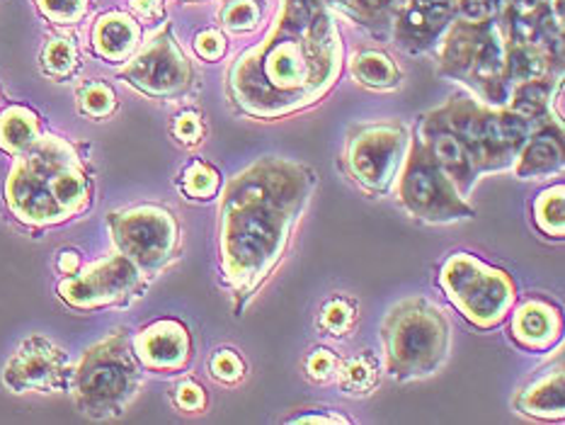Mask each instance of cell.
<instances>
[{
    "instance_id": "1",
    "label": "cell",
    "mask_w": 565,
    "mask_h": 425,
    "mask_svg": "<svg viewBox=\"0 0 565 425\" xmlns=\"http://www.w3.org/2000/svg\"><path fill=\"white\" fill-rule=\"evenodd\" d=\"M340 32L318 0H287L260 46L228 71V97L255 119L287 117L321 100L340 76Z\"/></svg>"
},
{
    "instance_id": "2",
    "label": "cell",
    "mask_w": 565,
    "mask_h": 425,
    "mask_svg": "<svg viewBox=\"0 0 565 425\" xmlns=\"http://www.w3.org/2000/svg\"><path fill=\"white\" fill-rule=\"evenodd\" d=\"M316 190V176L287 158H260L221 194V270L233 297L250 299L275 273Z\"/></svg>"
},
{
    "instance_id": "3",
    "label": "cell",
    "mask_w": 565,
    "mask_h": 425,
    "mask_svg": "<svg viewBox=\"0 0 565 425\" xmlns=\"http://www.w3.org/2000/svg\"><path fill=\"white\" fill-rule=\"evenodd\" d=\"M6 204L28 226H54L81 214L90 204V180L73 144L42 134L15 156L6 180Z\"/></svg>"
},
{
    "instance_id": "4",
    "label": "cell",
    "mask_w": 565,
    "mask_h": 425,
    "mask_svg": "<svg viewBox=\"0 0 565 425\" xmlns=\"http://www.w3.org/2000/svg\"><path fill=\"white\" fill-rule=\"evenodd\" d=\"M384 368L398 382L437 374L451 350L447 316L425 297H408L393 307L384 323Z\"/></svg>"
},
{
    "instance_id": "5",
    "label": "cell",
    "mask_w": 565,
    "mask_h": 425,
    "mask_svg": "<svg viewBox=\"0 0 565 425\" xmlns=\"http://www.w3.org/2000/svg\"><path fill=\"white\" fill-rule=\"evenodd\" d=\"M68 389L88 418L107 421L121 416L141 389V368L129 336L115 331L85 350Z\"/></svg>"
},
{
    "instance_id": "6",
    "label": "cell",
    "mask_w": 565,
    "mask_h": 425,
    "mask_svg": "<svg viewBox=\"0 0 565 425\" xmlns=\"http://www.w3.org/2000/svg\"><path fill=\"white\" fill-rule=\"evenodd\" d=\"M508 40L495 20L451 24L439 49V71L461 81L488 107H508L512 83L508 81Z\"/></svg>"
},
{
    "instance_id": "7",
    "label": "cell",
    "mask_w": 565,
    "mask_h": 425,
    "mask_svg": "<svg viewBox=\"0 0 565 425\" xmlns=\"http://www.w3.org/2000/svg\"><path fill=\"white\" fill-rule=\"evenodd\" d=\"M435 115L457 134L478 176L512 168L536 127L508 107H488L469 97H451Z\"/></svg>"
},
{
    "instance_id": "8",
    "label": "cell",
    "mask_w": 565,
    "mask_h": 425,
    "mask_svg": "<svg viewBox=\"0 0 565 425\" xmlns=\"http://www.w3.org/2000/svg\"><path fill=\"white\" fill-rule=\"evenodd\" d=\"M396 182L398 202L417 222L454 224L476 216V210L439 168L420 134L408 141V151H405Z\"/></svg>"
},
{
    "instance_id": "9",
    "label": "cell",
    "mask_w": 565,
    "mask_h": 425,
    "mask_svg": "<svg viewBox=\"0 0 565 425\" xmlns=\"http://www.w3.org/2000/svg\"><path fill=\"white\" fill-rule=\"evenodd\" d=\"M439 285L454 307L478 328H495L510 314L514 297L512 277L476 258L471 253H454L441 265Z\"/></svg>"
},
{
    "instance_id": "10",
    "label": "cell",
    "mask_w": 565,
    "mask_h": 425,
    "mask_svg": "<svg viewBox=\"0 0 565 425\" xmlns=\"http://www.w3.org/2000/svg\"><path fill=\"white\" fill-rule=\"evenodd\" d=\"M107 222L117 253L137 265L141 275H158L175 258L180 226L166 206L139 204L113 212Z\"/></svg>"
},
{
    "instance_id": "11",
    "label": "cell",
    "mask_w": 565,
    "mask_h": 425,
    "mask_svg": "<svg viewBox=\"0 0 565 425\" xmlns=\"http://www.w3.org/2000/svg\"><path fill=\"white\" fill-rule=\"evenodd\" d=\"M408 131L398 121L360 125L348 134L342 161H345L350 178L366 194L381 198L396 182L405 151H408Z\"/></svg>"
},
{
    "instance_id": "12",
    "label": "cell",
    "mask_w": 565,
    "mask_h": 425,
    "mask_svg": "<svg viewBox=\"0 0 565 425\" xmlns=\"http://www.w3.org/2000/svg\"><path fill=\"white\" fill-rule=\"evenodd\" d=\"M143 289V275L137 265L121 253L109 255L97 263L81 267L58 283V297L73 309H103L115 304H127L139 297Z\"/></svg>"
},
{
    "instance_id": "13",
    "label": "cell",
    "mask_w": 565,
    "mask_h": 425,
    "mask_svg": "<svg viewBox=\"0 0 565 425\" xmlns=\"http://www.w3.org/2000/svg\"><path fill=\"white\" fill-rule=\"evenodd\" d=\"M121 78L153 100H175L192 88L194 71L170 28H166L129 59L121 68Z\"/></svg>"
},
{
    "instance_id": "14",
    "label": "cell",
    "mask_w": 565,
    "mask_h": 425,
    "mask_svg": "<svg viewBox=\"0 0 565 425\" xmlns=\"http://www.w3.org/2000/svg\"><path fill=\"white\" fill-rule=\"evenodd\" d=\"M71 376L66 350L40 333L24 338L3 368V384L12 394L66 392Z\"/></svg>"
},
{
    "instance_id": "15",
    "label": "cell",
    "mask_w": 565,
    "mask_h": 425,
    "mask_svg": "<svg viewBox=\"0 0 565 425\" xmlns=\"http://www.w3.org/2000/svg\"><path fill=\"white\" fill-rule=\"evenodd\" d=\"M134 355L146 370L178 372L192 358V338L185 323L161 319L134 338Z\"/></svg>"
},
{
    "instance_id": "16",
    "label": "cell",
    "mask_w": 565,
    "mask_h": 425,
    "mask_svg": "<svg viewBox=\"0 0 565 425\" xmlns=\"http://www.w3.org/2000/svg\"><path fill=\"white\" fill-rule=\"evenodd\" d=\"M417 134H420V139L425 141L429 153L435 156L439 168L445 170L454 185H457V190L463 194L466 200H469L476 180L481 176L476 173L471 158H469V153H466L463 144L459 141L457 134H454L435 113L423 117V125Z\"/></svg>"
},
{
    "instance_id": "17",
    "label": "cell",
    "mask_w": 565,
    "mask_h": 425,
    "mask_svg": "<svg viewBox=\"0 0 565 425\" xmlns=\"http://www.w3.org/2000/svg\"><path fill=\"white\" fill-rule=\"evenodd\" d=\"M454 18L451 0H411L401 10L396 40L405 52H423Z\"/></svg>"
},
{
    "instance_id": "18",
    "label": "cell",
    "mask_w": 565,
    "mask_h": 425,
    "mask_svg": "<svg viewBox=\"0 0 565 425\" xmlns=\"http://www.w3.org/2000/svg\"><path fill=\"white\" fill-rule=\"evenodd\" d=\"M514 176L522 180H544L558 176L563 170V134L561 127H551V121L532 131L522 151L512 163Z\"/></svg>"
},
{
    "instance_id": "19",
    "label": "cell",
    "mask_w": 565,
    "mask_h": 425,
    "mask_svg": "<svg viewBox=\"0 0 565 425\" xmlns=\"http://www.w3.org/2000/svg\"><path fill=\"white\" fill-rule=\"evenodd\" d=\"M561 311L551 301L530 299L512 316V338L524 350H548L561 338Z\"/></svg>"
},
{
    "instance_id": "20",
    "label": "cell",
    "mask_w": 565,
    "mask_h": 425,
    "mask_svg": "<svg viewBox=\"0 0 565 425\" xmlns=\"http://www.w3.org/2000/svg\"><path fill=\"white\" fill-rule=\"evenodd\" d=\"M141 42V28L125 12H107L93 28V49L113 64L129 61Z\"/></svg>"
},
{
    "instance_id": "21",
    "label": "cell",
    "mask_w": 565,
    "mask_h": 425,
    "mask_svg": "<svg viewBox=\"0 0 565 425\" xmlns=\"http://www.w3.org/2000/svg\"><path fill=\"white\" fill-rule=\"evenodd\" d=\"M514 406L520 413L542 421H563L565 413V376L563 368L558 364L556 370H548L546 374L536 376V380L524 386L514 399Z\"/></svg>"
},
{
    "instance_id": "22",
    "label": "cell",
    "mask_w": 565,
    "mask_h": 425,
    "mask_svg": "<svg viewBox=\"0 0 565 425\" xmlns=\"http://www.w3.org/2000/svg\"><path fill=\"white\" fill-rule=\"evenodd\" d=\"M42 137L40 117L30 107L10 105L0 113V149L10 156H20Z\"/></svg>"
},
{
    "instance_id": "23",
    "label": "cell",
    "mask_w": 565,
    "mask_h": 425,
    "mask_svg": "<svg viewBox=\"0 0 565 425\" xmlns=\"http://www.w3.org/2000/svg\"><path fill=\"white\" fill-rule=\"evenodd\" d=\"M558 83L561 81H554L548 76L512 85L508 109H512V113L520 115L522 119L532 121V125H539L542 119H551V97H554Z\"/></svg>"
},
{
    "instance_id": "24",
    "label": "cell",
    "mask_w": 565,
    "mask_h": 425,
    "mask_svg": "<svg viewBox=\"0 0 565 425\" xmlns=\"http://www.w3.org/2000/svg\"><path fill=\"white\" fill-rule=\"evenodd\" d=\"M551 61H554V52L546 44H518L508 42V81L512 85L548 78L551 76Z\"/></svg>"
},
{
    "instance_id": "25",
    "label": "cell",
    "mask_w": 565,
    "mask_h": 425,
    "mask_svg": "<svg viewBox=\"0 0 565 425\" xmlns=\"http://www.w3.org/2000/svg\"><path fill=\"white\" fill-rule=\"evenodd\" d=\"M350 71L358 83L374 91H393L401 85L398 66L381 52H360L352 59Z\"/></svg>"
},
{
    "instance_id": "26",
    "label": "cell",
    "mask_w": 565,
    "mask_h": 425,
    "mask_svg": "<svg viewBox=\"0 0 565 425\" xmlns=\"http://www.w3.org/2000/svg\"><path fill=\"white\" fill-rule=\"evenodd\" d=\"M335 374L342 392L350 396H370L379 386V364L372 355H366V352L338 364Z\"/></svg>"
},
{
    "instance_id": "27",
    "label": "cell",
    "mask_w": 565,
    "mask_h": 425,
    "mask_svg": "<svg viewBox=\"0 0 565 425\" xmlns=\"http://www.w3.org/2000/svg\"><path fill=\"white\" fill-rule=\"evenodd\" d=\"M565 188L556 185L551 190H544L534 202V222L544 231L546 236L563 238L565 236Z\"/></svg>"
},
{
    "instance_id": "28",
    "label": "cell",
    "mask_w": 565,
    "mask_h": 425,
    "mask_svg": "<svg viewBox=\"0 0 565 425\" xmlns=\"http://www.w3.org/2000/svg\"><path fill=\"white\" fill-rule=\"evenodd\" d=\"M78 66V46L66 36H56V40L46 42L42 52V68L46 76L52 78H68Z\"/></svg>"
},
{
    "instance_id": "29",
    "label": "cell",
    "mask_w": 565,
    "mask_h": 425,
    "mask_svg": "<svg viewBox=\"0 0 565 425\" xmlns=\"http://www.w3.org/2000/svg\"><path fill=\"white\" fill-rule=\"evenodd\" d=\"M182 190H185L192 200H212L221 190V176L218 170L204 161H194L182 173Z\"/></svg>"
},
{
    "instance_id": "30",
    "label": "cell",
    "mask_w": 565,
    "mask_h": 425,
    "mask_svg": "<svg viewBox=\"0 0 565 425\" xmlns=\"http://www.w3.org/2000/svg\"><path fill=\"white\" fill-rule=\"evenodd\" d=\"M78 105L83 115H88L93 119H105L117 109V95L107 83L93 81L85 83L78 91Z\"/></svg>"
},
{
    "instance_id": "31",
    "label": "cell",
    "mask_w": 565,
    "mask_h": 425,
    "mask_svg": "<svg viewBox=\"0 0 565 425\" xmlns=\"http://www.w3.org/2000/svg\"><path fill=\"white\" fill-rule=\"evenodd\" d=\"M354 319H358V309H354V304L348 301L345 297L330 299L321 311V326L333 336L350 333Z\"/></svg>"
},
{
    "instance_id": "32",
    "label": "cell",
    "mask_w": 565,
    "mask_h": 425,
    "mask_svg": "<svg viewBox=\"0 0 565 425\" xmlns=\"http://www.w3.org/2000/svg\"><path fill=\"white\" fill-rule=\"evenodd\" d=\"M260 20V8L255 0H231V3L221 10V22L231 32H250L257 28Z\"/></svg>"
},
{
    "instance_id": "33",
    "label": "cell",
    "mask_w": 565,
    "mask_h": 425,
    "mask_svg": "<svg viewBox=\"0 0 565 425\" xmlns=\"http://www.w3.org/2000/svg\"><path fill=\"white\" fill-rule=\"evenodd\" d=\"M36 8L56 24H76L88 10V0H36Z\"/></svg>"
},
{
    "instance_id": "34",
    "label": "cell",
    "mask_w": 565,
    "mask_h": 425,
    "mask_svg": "<svg viewBox=\"0 0 565 425\" xmlns=\"http://www.w3.org/2000/svg\"><path fill=\"white\" fill-rule=\"evenodd\" d=\"M209 370H212V374L218 382L236 384L238 380H243L245 364L233 350H218V352H214L212 362H209Z\"/></svg>"
},
{
    "instance_id": "35",
    "label": "cell",
    "mask_w": 565,
    "mask_h": 425,
    "mask_svg": "<svg viewBox=\"0 0 565 425\" xmlns=\"http://www.w3.org/2000/svg\"><path fill=\"white\" fill-rule=\"evenodd\" d=\"M454 12L466 22H488L498 18V0H451Z\"/></svg>"
},
{
    "instance_id": "36",
    "label": "cell",
    "mask_w": 565,
    "mask_h": 425,
    "mask_svg": "<svg viewBox=\"0 0 565 425\" xmlns=\"http://www.w3.org/2000/svg\"><path fill=\"white\" fill-rule=\"evenodd\" d=\"M338 364L340 362H338L333 352L326 350V348H318V350L311 352L309 358H306V372H309L311 380L326 382V380H330V376H335Z\"/></svg>"
},
{
    "instance_id": "37",
    "label": "cell",
    "mask_w": 565,
    "mask_h": 425,
    "mask_svg": "<svg viewBox=\"0 0 565 425\" xmlns=\"http://www.w3.org/2000/svg\"><path fill=\"white\" fill-rule=\"evenodd\" d=\"M173 134L178 141L194 146V144H200L204 137V121L196 113H182L173 121Z\"/></svg>"
},
{
    "instance_id": "38",
    "label": "cell",
    "mask_w": 565,
    "mask_h": 425,
    "mask_svg": "<svg viewBox=\"0 0 565 425\" xmlns=\"http://www.w3.org/2000/svg\"><path fill=\"white\" fill-rule=\"evenodd\" d=\"M175 404H178V408L190 411V413L204 411V406H206L204 389H202L200 384H196V382H192V380L180 382V384L175 386Z\"/></svg>"
},
{
    "instance_id": "39",
    "label": "cell",
    "mask_w": 565,
    "mask_h": 425,
    "mask_svg": "<svg viewBox=\"0 0 565 425\" xmlns=\"http://www.w3.org/2000/svg\"><path fill=\"white\" fill-rule=\"evenodd\" d=\"M196 54L206 61H216L224 56L226 52V36L216 32V30H206L202 34H196V42H194Z\"/></svg>"
},
{
    "instance_id": "40",
    "label": "cell",
    "mask_w": 565,
    "mask_h": 425,
    "mask_svg": "<svg viewBox=\"0 0 565 425\" xmlns=\"http://www.w3.org/2000/svg\"><path fill=\"white\" fill-rule=\"evenodd\" d=\"M58 270L64 273V275L78 273V270H81L78 253H76V251H64V253H61V255H58Z\"/></svg>"
},
{
    "instance_id": "41",
    "label": "cell",
    "mask_w": 565,
    "mask_h": 425,
    "mask_svg": "<svg viewBox=\"0 0 565 425\" xmlns=\"http://www.w3.org/2000/svg\"><path fill=\"white\" fill-rule=\"evenodd\" d=\"M291 423H350V421L342 416H321V413H318V416H297L291 418Z\"/></svg>"
},
{
    "instance_id": "42",
    "label": "cell",
    "mask_w": 565,
    "mask_h": 425,
    "mask_svg": "<svg viewBox=\"0 0 565 425\" xmlns=\"http://www.w3.org/2000/svg\"><path fill=\"white\" fill-rule=\"evenodd\" d=\"M158 3H161V0H134V8L143 12V15H153L158 10Z\"/></svg>"
}]
</instances>
